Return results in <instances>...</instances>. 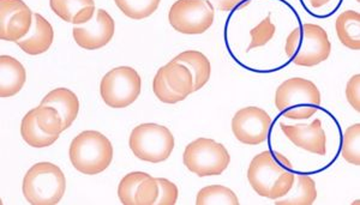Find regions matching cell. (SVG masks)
Returning a JSON list of instances; mask_svg holds the SVG:
<instances>
[{"instance_id":"15","label":"cell","mask_w":360,"mask_h":205,"mask_svg":"<svg viewBox=\"0 0 360 205\" xmlns=\"http://www.w3.org/2000/svg\"><path fill=\"white\" fill-rule=\"evenodd\" d=\"M51 8L63 21L83 25L94 18V0H49Z\"/></svg>"},{"instance_id":"31","label":"cell","mask_w":360,"mask_h":205,"mask_svg":"<svg viewBox=\"0 0 360 205\" xmlns=\"http://www.w3.org/2000/svg\"><path fill=\"white\" fill-rule=\"evenodd\" d=\"M159 183V197L156 199L158 205H174L178 201L179 190L172 181L165 178H156Z\"/></svg>"},{"instance_id":"7","label":"cell","mask_w":360,"mask_h":205,"mask_svg":"<svg viewBox=\"0 0 360 205\" xmlns=\"http://www.w3.org/2000/svg\"><path fill=\"white\" fill-rule=\"evenodd\" d=\"M183 162L190 172L198 177H214L229 168L231 155L221 143L210 138H198L186 145Z\"/></svg>"},{"instance_id":"3","label":"cell","mask_w":360,"mask_h":205,"mask_svg":"<svg viewBox=\"0 0 360 205\" xmlns=\"http://www.w3.org/2000/svg\"><path fill=\"white\" fill-rule=\"evenodd\" d=\"M319 88L305 78H290L275 93V106L286 119H310L319 111Z\"/></svg>"},{"instance_id":"23","label":"cell","mask_w":360,"mask_h":205,"mask_svg":"<svg viewBox=\"0 0 360 205\" xmlns=\"http://www.w3.org/2000/svg\"><path fill=\"white\" fill-rule=\"evenodd\" d=\"M197 205H239L236 193L222 185H209L197 193Z\"/></svg>"},{"instance_id":"11","label":"cell","mask_w":360,"mask_h":205,"mask_svg":"<svg viewBox=\"0 0 360 205\" xmlns=\"http://www.w3.org/2000/svg\"><path fill=\"white\" fill-rule=\"evenodd\" d=\"M33 17L23 0H0V39L20 41L32 29Z\"/></svg>"},{"instance_id":"10","label":"cell","mask_w":360,"mask_h":205,"mask_svg":"<svg viewBox=\"0 0 360 205\" xmlns=\"http://www.w3.org/2000/svg\"><path fill=\"white\" fill-rule=\"evenodd\" d=\"M271 118L259 107L242 108L232 119V131L240 143L246 145H259L266 142L269 133Z\"/></svg>"},{"instance_id":"30","label":"cell","mask_w":360,"mask_h":205,"mask_svg":"<svg viewBox=\"0 0 360 205\" xmlns=\"http://www.w3.org/2000/svg\"><path fill=\"white\" fill-rule=\"evenodd\" d=\"M274 25L270 22V18L268 17L266 20H263L256 28L251 30V45L249 50L266 45V42H269L270 39L274 37Z\"/></svg>"},{"instance_id":"25","label":"cell","mask_w":360,"mask_h":205,"mask_svg":"<svg viewBox=\"0 0 360 205\" xmlns=\"http://www.w3.org/2000/svg\"><path fill=\"white\" fill-rule=\"evenodd\" d=\"M35 117H37V125L41 128V131L52 137H57L63 131V118L59 112L52 106H40L34 108Z\"/></svg>"},{"instance_id":"21","label":"cell","mask_w":360,"mask_h":205,"mask_svg":"<svg viewBox=\"0 0 360 205\" xmlns=\"http://www.w3.org/2000/svg\"><path fill=\"white\" fill-rule=\"evenodd\" d=\"M336 34L340 42L349 50H360V13L348 10L336 18Z\"/></svg>"},{"instance_id":"6","label":"cell","mask_w":360,"mask_h":205,"mask_svg":"<svg viewBox=\"0 0 360 205\" xmlns=\"http://www.w3.org/2000/svg\"><path fill=\"white\" fill-rule=\"evenodd\" d=\"M129 147L139 160L149 164H161L172 154L174 137L164 125L141 124L132 130Z\"/></svg>"},{"instance_id":"4","label":"cell","mask_w":360,"mask_h":205,"mask_svg":"<svg viewBox=\"0 0 360 205\" xmlns=\"http://www.w3.org/2000/svg\"><path fill=\"white\" fill-rule=\"evenodd\" d=\"M285 51L295 65L312 67L327 60L332 44L322 27L305 23L287 37Z\"/></svg>"},{"instance_id":"18","label":"cell","mask_w":360,"mask_h":205,"mask_svg":"<svg viewBox=\"0 0 360 205\" xmlns=\"http://www.w3.org/2000/svg\"><path fill=\"white\" fill-rule=\"evenodd\" d=\"M160 70L164 74L165 82L167 83V86L176 94L186 99L188 96L195 93L193 74L188 70V66L172 60L162 66Z\"/></svg>"},{"instance_id":"24","label":"cell","mask_w":360,"mask_h":205,"mask_svg":"<svg viewBox=\"0 0 360 205\" xmlns=\"http://www.w3.org/2000/svg\"><path fill=\"white\" fill-rule=\"evenodd\" d=\"M160 1L161 0H115L119 10L136 21L152 16L159 8Z\"/></svg>"},{"instance_id":"13","label":"cell","mask_w":360,"mask_h":205,"mask_svg":"<svg viewBox=\"0 0 360 205\" xmlns=\"http://www.w3.org/2000/svg\"><path fill=\"white\" fill-rule=\"evenodd\" d=\"M283 135H286L295 147L315 155L327 154V135L322 128V121L315 119L312 123L286 125L280 124Z\"/></svg>"},{"instance_id":"12","label":"cell","mask_w":360,"mask_h":205,"mask_svg":"<svg viewBox=\"0 0 360 205\" xmlns=\"http://www.w3.org/2000/svg\"><path fill=\"white\" fill-rule=\"evenodd\" d=\"M115 20L106 10L98 8L91 21L75 27L72 37L75 42L83 50L94 51L108 45L115 37Z\"/></svg>"},{"instance_id":"33","label":"cell","mask_w":360,"mask_h":205,"mask_svg":"<svg viewBox=\"0 0 360 205\" xmlns=\"http://www.w3.org/2000/svg\"><path fill=\"white\" fill-rule=\"evenodd\" d=\"M212 1H213V4L215 5L219 10H221V11H229V10H232L234 6L240 4L244 0H212Z\"/></svg>"},{"instance_id":"9","label":"cell","mask_w":360,"mask_h":205,"mask_svg":"<svg viewBox=\"0 0 360 205\" xmlns=\"http://www.w3.org/2000/svg\"><path fill=\"white\" fill-rule=\"evenodd\" d=\"M215 10L209 0H176L169 8L168 21L178 33L200 35L213 25Z\"/></svg>"},{"instance_id":"2","label":"cell","mask_w":360,"mask_h":205,"mask_svg":"<svg viewBox=\"0 0 360 205\" xmlns=\"http://www.w3.org/2000/svg\"><path fill=\"white\" fill-rule=\"evenodd\" d=\"M70 161L78 172L95 176L106 171L113 160V145L101 132L83 131L76 135L69 149Z\"/></svg>"},{"instance_id":"5","label":"cell","mask_w":360,"mask_h":205,"mask_svg":"<svg viewBox=\"0 0 360 205\" xmlns=\"http://www.w3.org/2000/svg\"><path fill=\"white\" fill-rule=\"evenodd\" d=\"M22 190L29 204L57 205L65 193V176L56 164L39 162L25 173Z\"/></svg>"},{"instance_id":"16","label":"cell","mask_w":360,"mask_h":205,"mask_svg":"<svg viewBox=\"0 0 360 205\" xmlns=\"http://www.w3.org/2000/svg\"><path fill=\"white\" fill-rule=\"evenodd\" d=\"M40 105L54 107L59 112L63 118V131L71 128L79 112L77 95L68 88H57L49 91Z\"/></svg>"},{"instance_id":"28","label":"cell","mask_w":360,"mask_h":205,"mask_svg":"<svg viewBox=\"0 0 360 205\" xmlns=\"http://www.w3.org/2000/svg\"><path fill=\"white\" fill-rule=\"evenodd\" d=\"M159 197V183L156 178L147 174L141 181L135 193V205H154Z\"/></svg>"},{"instance_id":"29","label":"cell","mask_w":360,"mask_h":205,"mask_svg":"<svg viewBox=\"0 0 360 205\" xmlns=\"http://www.w3.org/2000/svg\"><path fill=\"white\" fill-rule=\"evenodd\" d=\"M153 91L155 94L158 100L161 102L167 103V105H174V103L184 101V98L180 95L176 94L174 91L167 86V83L165 82L164 74L161 70L158 71L153 81Z\"/></svg>"},{"instance_id":"34","label":"cell","mask_w":360,"mask_h":205,"mask_svg":"<svg viewBox=\"0 0 360 205\" xmlns=\"http://www.w3.org/2000/svg\"><path fill=\"white\" fill-rule=\"evenodd\" d=\"M330 1L332 0H309V3L311 5L312 8H323L324 5H327Z\"/></svg>"},{"instance_id":"26","label":"cell","mask_w":360,"mask_h":205,"mask_svg":"<svg viewBox=\"0 0 360 205\" xmlns=\"http://www.w3.org/2000/svg\"><path fill=\"white\" fill-rule=\"evenodd\" d=\"M341 155L348 164H360V124H354L345 131Z\"/></svg>"},{"instance_id":"1","label":"cell","mask_w":360,"mask_h":205,"mask_svg":"<svg viewBox=\"0 0 360 205\" xmlns=\"http://www.w3.org/2000/svg\"><path fill=\"white\" fill-rule=\"evenodd\" d=\"M248 179L255 192L261 197L276 201L291 190L295 173L291 162L285 156L266 150L250 162Z\"/></svg>"},{"instance_id":"17","label":"cell","mask_w":360,"mask_h":205,"mask_svg":"<svg viewBox=\"0 0 360 205\" xmlns=\"http://www.w3.org/2000/svg\"><path fill=\"white\" fill-rule=\"evenodd\" d=\"M27 72L15 58L10 55L0 57V96L11 98L18 94L25 86Z\"/></svg>"},{"instance_id":"27","label":"cell","mask_w":360,"mask_h":205,"mask_svg":"<svg viewBox=\"0 0 360 205\" xmlns=\"http://www.w3.org/2000/svg\"><path fill=\"white\" fill-rule=\"evenodd\" d=\"M147 174L148 173L144 172L129 173L120 180L118 186V197L122 204L135 205L136 191L141 181L147 177Z\"/></svg>"},{"instance_id":"20","label":"cell","mask_w":360,"mask_h":205,"mask_svg":"<svg viewBox=\"0 0 360 205\" xmlns=\"http://www.w3.org/2000/svg\"><path fill=\"white\" fill-rule=\"evenodd\" d=\"M317 198V189L314 179L307 176H295L291 190L283 198H278L275 204L311 205Z\"/></svg>"},{"instance_id":"14","label":"cell","mask_w":360,"mask_h":205,"mask_svg":"<svg viewBox=\"0 0 360 205\" xmlns=\"http://www.w3.org/2000/svg\"><path fill=\"white\" fill-rule=\"evenodd\" d=\"M53 40V27L40 13H34L32 29L16 44L25 53L29 55H40L51 48Z\"/></svg>"},{"instance_id":"22","label":"cell","mask_w":360,"mask_h":205,"mask_svg":"<svg viewBox=\"0 0 360 205\" xmlns=\"http://www.w3.org/2000/svg\"><path fill=\"white\" fill-rule=\"evenodd\" d=\"M21 135L25 143L33 148L51 147L58 140L57 137L47 135L45 132L41 131V128H39L34 108L30 110L22 119Z\"/></svg>"},{"instance_id":"32","label":"cell","mask_w":360,"mask_h":205,"mask_svg":"<svg viewBox=\"0 0 360 205\" xmlns=\"http://www.w3.org/2000/svg\"><path fill=\"white\" fill-rule=\"evenodd\" d=\"M346 99L349 105L356 110L360 111V76L356 74L349 78L347 86H346Z\"/></svg>"},{"instance_id":"8","label":"cell","mask_w":360,"mask_h":205,"mask_svg":"<svg viewBox=\"0 0 360 205\" xmlns=\"http://www.w3.org/2000/svg\"><path fill=\"white\" fill-rule=\"evenodd\" d=\"M142 91V79L130 66H119L108 71L100 83V94L103 102L111 108H125L139 99Z\"/></svg>"},{"instance_id":"19","label":"cell","mask_w":360,"mask_h":205,"mask_svg":"<svg viewBox=\"0 0 360 205\" xmlns=\"http://www.w3.org/2000/svg\"><path fill=\"white\" fill-rule=\"evenodd\" d=\"M174 62H181L188 66L191 71L193 77V91H198L209 82L212 66L208 58L198 51H185L183 53L178 54Z\"/></svg>"}]
</instances>
